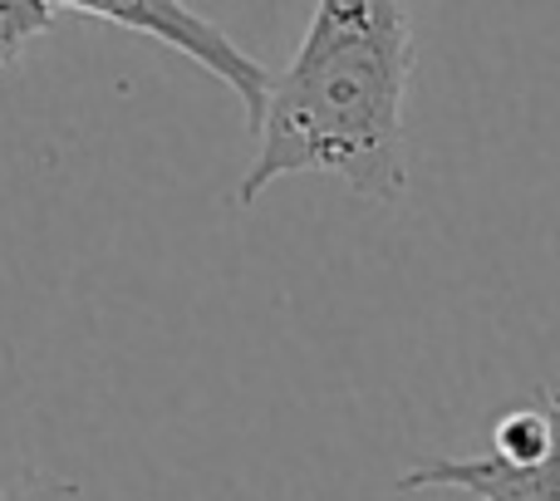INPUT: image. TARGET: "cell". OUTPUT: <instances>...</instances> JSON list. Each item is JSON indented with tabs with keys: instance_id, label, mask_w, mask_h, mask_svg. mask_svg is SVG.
<instances>
[{
	"instance_id": "2",
	"label": "cell",
	"mask_w": 560,
	"mask_h": 501,
	"mask_svg": "<svg viewBox=\"0 0 560 501\" xmlns=\"http://www.w3.org/2000/svg\"><path fill=\"white\" fill-rule=\"evenodd\" d=\"M45 5L49 10H79V15L138 30V35L177 49L183 59H192L197 69H207L212 79H222V84L232 89L242 114H246V128H256V118H261L271 74L261 69V59H252L217 20H207L202 10H192L187 0H45Z\"/></svg>"
},
{
	"instance_id": "5",
	"label": "cell",
	"mask_w": 560,
	"mask_h": 501,
	"mask_svg": "<svg viewBox=\"0 0 560 501\" xmlns=\"http://www.w3.org/2000/svg\"><path fill=\"white\" fill-rule=\"evenodd\" d=\"M55 10L45 0H0V69H10L30 49V39L49 35Z\"/></svg>"
},
{
	"instance_id": "3",
	"label": "cell",
	"mask_w": 560,
	"mask_h": 501,
	"mask_svg": "<svg viewBox=\"0 0 560 501\" xmlns=\"http://www.w3.org/2000/svg\"><path fill=\"white\" fill-rule=\"evenodd\" d=\"M551 408V443L536 463L502 467L497 457H433L398 477V492H467L477 501H560V388H541Z\"/></svg>"
},
{
	"instance_id": "6",
	"label": "cell",
	"mask_w": 560,
	"mask_h": 501,
	"mask_svg": "<svg viewBox=\"0 0 560 501\" xmlns=\"http://www.w3.org/2000/svg\"><path fill=\"white\" fill-rule=\"evenodd\" d=\"M74 487L59 482V487H0V501H69Z\"/></svg>"
},
{
	"instance_id": "1",
	"label": "cell",
	"mask_w": 560,
	"mask_h": 501,
	"mask_svg": "<svg viewBox=\"0 0 560 501\" xmlns=\"http://www.w3.org/2000/svg\"><path fill=\"white\" fill-rule=\"evenodd\" d=\"M408 84L413 0H315L290 65L266 84L236 207H256L266 187L295 173L335 177L364 202H398L408 187Z\"/></svg>"
},
{
	"instance_id": "4",
	"label": "cell",
	"mask_w": 560,
	"mask_h": 501,
	"mask_svg": "<svg viewBox=\"0 0 560 501\" xmlns=\"http://www.w3.org/2000/svg\"><path fill=\"white\" fill-rule=\"evenodd\" d=\"M551 443V408H546V394H536L532 404H516L497 418L492 428V453L502 467H526L546 453Z\"/></svg>"
}]
</instances>
